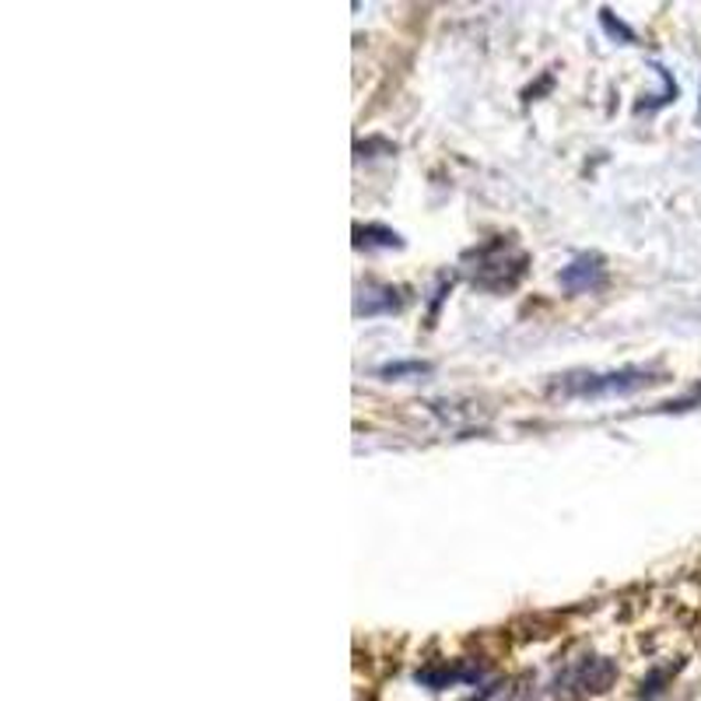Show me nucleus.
Returning a JSON list of instances; mask_svg holds the SVG:
<instances>
[{"mask_svg": "<svg viewBox=\"0 0 701 701\" xmlns=\"http://www.w3.org/2000/svg\"><path fill=\"white\" fill-rule=\"evenodd\" d=\"M652 383H660L652 368L628 365L613 372H576V376H565L558 383V393L576 400H603V397H628V393H639Z\"/></svg>", "mask_w": 701, "mask_h": 701, "instance_id": "obj_1", "label": "nucleus"}, {"mask_svg": "<svg viewBox=\"0 0 701 701\" xmlns=\"http://www.w3.org/2000/svg\"><path fill=\"white\" fill-rule=\"evenodd\" d=\"M365 298H358L355 305V313L358 316H379V313H393V309H400V298H393L397 292L393 288H379V292H362Z\"/></svg>", "mask_w": 701, "mask_h": 701, "instance_id": "obj_3", "label": "nucleus"}, {"mask_svg": "<svg viewBox=\"0 0 701 701\" xmlns=\"http://www.w3.org/2000/svg\"><path fill=\"white\" fill-rule=\"evenodd\" d=\"M431 365L428 362H389V365H383L379 368V376H386V379H404V376H425Z\"/></svg>", "mask_w": 701, "mask_h": 701, "instance_id": "obj_4", "label": "nucleus"}, {"mask_svg": "<svg viewBox=\"0 0 701 701\" xmlns=\"http://www.w3.org/2000/svg\"><path fill=\"white\" fill-rule=\"evenodd\" d=\"M607 277L603 256L597 253H579L568 267H561V288L565 292H589Z\"/></svg>", "mask_w": 701, "mask_h": 701, "instance_id": "obj_2", "label": "nucleus"}, {"mask_svg": "<svg viewBox=\"0 0 701 701\" xmlns=\"http://www.w3.org/2000/svg\"><path fill=\"white\" fill-rule=\"evenodd\" d=\"M600 26H603V32L610 35V39H621V42H634V32L624 26V21L621 18H613L607 8L600 11Z\"/></svg>", "mask_w": 701, "mask_h": 701, "instance_id": "obj_5", "label": "nucleus"}]
</instances>
